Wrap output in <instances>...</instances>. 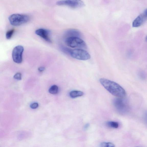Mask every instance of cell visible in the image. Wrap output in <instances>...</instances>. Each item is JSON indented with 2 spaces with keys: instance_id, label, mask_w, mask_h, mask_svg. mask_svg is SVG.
I'll list each match as a JSON object with an SVG mask.
<instances>
[{
  "instance_id": "1",
  "label": "cell",
  "mask_w": 147,
  "mask_h": 147,
  "mask_svg": "<svg viewBox=\"0 0 147 147\" xmlns=\"http://www.w3.org/2000/svg\"><path fill=\"white\" fill-rule=\"evenodd\" d=\"M99 81L104 88L114 96L123 98L126 95V92L123 88L114 82L104 78L100 79Z\"/></svg>"
},
{
  "instance_id": "2",
  "label": "cell",
  "mask_w": 147,
  "mask_h": 147,
  "mask_svg": "<svg viewBox=\"0 0 147 147\" xmlns=\"http://www.w3.org/2000/svg\"><path fill=\"white\" fill-rule=\"evenodd\" d=\"M29 19V16L20 14H13L9 16L8 18L10 24L15 26L25 24L28 22Z\"/></svg>"
},
{
  "instance_id": "3",
  "label": "cell",
  "mask_w": 147,
  "mask_h": 147,
  "mask_svg": "<svg viewBox=\"0 0 147 147\" xmlns=\"http://www.w3.org/2000/svg\"><path fill=\"white\" fill-rule=\"evenodd\" d=\"M65 42L67 46L72 48H85L87 47L85 42L77 37H67L65 39Z\"/></svg>"
},
{
  "instance_id": "4",
  "label": "cell",
  "mask_w": 147,
  "mask_h": 147,
  "mask_svg": "<svg viewBox=\"0 0 147 147\" xmlns=\"http://www.w3.org/2000/svg\"><path fill=\"white\" fill-rule=\"evenodd\" d=\"M69 55L75 59L81 60H89L91 56L87 51L82 49H71Z\"/></svg>"
},
{
  "instance_id": "5",
  "label": "cell",
  "mask_w": 147,
  "mask_h": 147,
  "mask_svg": "<svg viewBox=\"0 0 147 147\" xmlns=\"http://www.w3.org/2000/svg\"><path fill=\"white\" fill-rule=\"evenodd\" d=\"M56 4L58 6H66L73 8L82 7L85 6L84 2L79 0H65L58 1Z\"/></svg>"
},
{
  "instance_id": "6",
  "label": "cell",
  "mask_w": 147,
  "mask_h": 147,
  "mask_svg": "<svg viewBox=\"0 0 147 147\" xmlns=\"http://www.w3.org/2000/svg\"><path fill=\"white\" fill-rule=\"evenodd\" d=\"M122 98H116L113 100V103L116 110L121 114H125L129 110V107Z\"/></svg>"
},
{
  "instance_id": "7",
  "label": "cell",
  "mask_w": 147,
  "mask_h": 147,
  "mask_svg": "<svg viewBox=\"0 0 147 147\" xmlns=\"http://www.w3.org/2000/svg\"><path fill=\"white\" fill-rule=\"evenodd\" d=\"M24 51V48L22 46H17L14 48L12 54L14 62L17 64H20L22 62Z\"/></svg>"
},
{
  "instance_id": "8",
  "label": "cell",
  "mask_w": 147,
  "mask_h": 147,
  "mask_svg": "<svg viewBox=\"0 0 147 147\" xmlns=\"http://www.w3.org/2000/svg\"><path fill=\"white\" fill-rule=\"evenodd\" d=\"M35 33L37 36L40 37L48 42H52V40L50 38V31L49 30L44 29H39L36 30Z\"/></svg>"
},
{
  "instance_id": "9",
  "label": "cell",
  "mask_w": 147,
  "mask_h": 147,
  "mask_svg": "<svg viewBox=\"0 0 147 147\" xmlns=\"http://www.w3.org/2000/svg\"><path fill=\"white\" fill-rule=\"evenodd\" d=\"M147 18V16L145 13L140 15L135 19L132 23L134 27H138L141 26L145 22Z\"/></svg>"
},
{
  "instance_id": "10",
  "label": "cell",
  "mask_w": 147,
  "mask_h": 147,
  "mask_svg": "<svg viewBox=\"0 0 147 147\" xmlns=\"http://www.w3.org/2000/svg\"><path fill=\"white\" fill-rule=\"evenodd\" d=\"M65 35L67 37H75L80 38L82 36L81 32L77 30L70 29L65 32Z\"/></svg>"
},
{
  "instance_id": "11",
  "label": "cell",
  "mask_w": 147,
  "mask_h": 147,
  "mask_svg": "<svg viewBox=\"0 0 147 147\" xmlns=\"http://www.w3.org/2000/svg\"><path fill=\"white\" fill-rule=\"evenodd\" d=\"M84 94L83 92L76 90L72 91L69 93L70 97L73 99L83 96Z\"/></svg>"
},
{
  "instance_id": "12",
  "label": "cell",
  "mask_w": 147,
  "mask_h": 147,
  "mask_svg": "<svg viewBox=\"0 0 147 147\" xmlns=\"http://www.w3.org/2000/svg\"><path fill=\"white\" fill-rule=\"evenodd\" d=\"M58 91L59 89L58 86L56 85H53L50 88L49 92L51 94L55 95L57 94Z\"/></svg>"
},
{
  "instance_id": "13",
  "label": "cell",
  "mask_w": 147,
  "mask_h": 147,
  "mask_svg": "<svg viewBox=\"0 0 147 147\" xmlns=\"http://www.w3.org/2000/svg\"><path fill=\"white\" fill-rule=\"evenodd\" d=\"M107 125L108 127L117 129L119 127L118 123L116 122L113 121H109L107 123Z\"/></svg>"
},
{
  "instance_id": "14",
  "label": "cell",
  "mask_w": 147,
  "mask_h": 147,
  "mask_svg": "<svg viewBox=\"0 0 147 147\" xmlns=\"http://www.w3.org/2000/svg\"><path fill=\"white\" fill-rule=\"evenodd\" d=\"M15 31L14 29H11L7 31L6 35V38L8 39H10L14 33Z\"/></svg>"
},
{
  "instance_id": "15",
  "label": "cell",
  "mask_w": 147,
  "mask_h": 147,
  "mask_svg": "<svg viewBox=\"0 0 147 147\" xmlns=\"http://www.w3.org/2000/svg\"><path fill=\"white\" fill-rule=\"evenodd\" d=\"M101 147H115L114 144L110 142H103L101 144Z\"/></svg>"
},
{
  "instance_id": "16",
  "label": "cell",
  "mask_w": 147,
  "mask_h": 147,
  "mask_svg": "<svg viewBox=\"0 0 147 147\" xmlns=\"http://www.w3.org/2000/svg\"><path fill=\"white\" fill-rule=\"evenodd\" d=\"M14 78L16 80H20L22 78V75L20 73H17L14 76Z\"/></svg>"
},
{
  "instance_id": "17",
  "label": "cell",
  "mask_w": 147,
  "mask_h": 147,
  "mask_svg": "<svg viewBox=\"0 0 147 147\" xmlns=\"http://www.w3.org/2000/svg\"><path fill=\"white\" fill-rule=\"evenodd\" d=\"M39 104L37 103H34L30 105V107L32 109H36L38 108Z\"/></svg>"
},
{
  "instance_id": "18",
  "label": "cell",
  "mask_w": 147,
  "mask_h": 147,
  "mask_svg": "<svg viewBox=\"0 0 147 147\" xmlns=\"http://www.w3.org/2000/svg\"><path fill=\"white\" fill-rule=\"evenodd\" d=\"M139 76L140 78L142 79H144L146 77V75L143 72H141L139 74Z\"/></svg>"
},
{
  "instance_id": "19",
  "label": "cell",
  "mask_w": 147,
  "mask_h": 147,
  "mask_svg": "<svg viewBox=\"0 0 147 147\" xmlns=\"http://www.w3.org/2000/svg\"><path fill=\"white\" fill-rule=\"evenodd\" d=\"M45 68L43 67H41L38 68V71L40 72H42L45 70Z\"/></svg>"
},
{
  "instance_id": "20",
  "label": "cell",
  "mask_w": 147,
  "mask_h": 147,
  "mask_svg": "<svg viewBox=\"0 0 147 147\" xmlns=\"http://www.w3.org/2000/svg\"><path fill=\"white\" fill-rule=\"evenodd\" d=\"M144 118H145V120L147 123V112H146L145 114V116H144Z\"/></svg>"
},
{
  "instance_id": "21",
  "label": "cell",
  "mask_w": 147,
  "mask_h": 147,
  "mask_svg": "<svg viewBox=\"0 0 147 147\" xmlns=\"http://www.w3.org/2000/svg\"><path fill=\"white\" fill-rule=\"evenodd\" d=\"M145 13L147 16V9H146V10H145V13Z\"/></svg>"
}]
</instances>
